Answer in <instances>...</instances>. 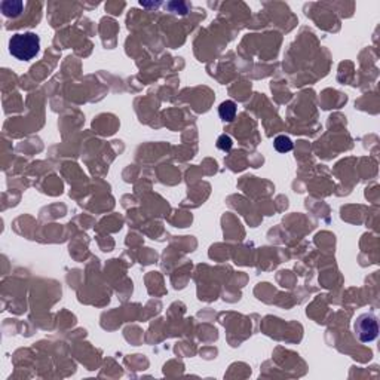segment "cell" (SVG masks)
I'll return each mask as SVG.
<instances>
[{
  "instance_id": "cell-6",
  "label": "cell",
  "mask_w": 380,
  "mask_h": 380,
  "mask_svg": "<svg viewBox=\"0 0 380 380\" xmlns=\"http://www.w3.org/2000/svg\"><path fill=\"white\" fill-rule=\"evenodd\" d=\"M232 146H233V141H232V138H230L229 135L221 134V135L218 137V140H217V147H218L220 150L229 152V150L232 149Z\"/></svg>"
},
{
  "instance_id": "cell-5",
  "label": "cell",
  "mask_w": 380,
  "mask_h": 380,
  "mask_svg": "<svg viewBox=\"0 0 380 380\" xmlns=\"http://www.w3.org/2000/svg\"><path fill=\"white\" fill-rule=\"evenodd\" d=\"M273 146L279 153H287L293 149V141L287 135H278L273 141Z\"/></svg>"
},
{
  "instance_id": "cell-1",
  "label": "cell",
  "mask_w": 380,
  "mask_h": 380,
  "mask_svg": "<svg viewBox=\"0 0 380 380\" xmlns=\"http://www.w3.org/2000/svg\"><path fill=\"white\" fill-rule=\"evenodd\" d=\"M40 51V37L36 33H16L9 40V52L19 61L33 60Z\"/></svg>"
},
{
  "instance_id": "cell-2",
  "label": "cell",
  "mask_w": 380,
  "mask_h": 380,
  "mask_svg": "<svg viewBox=\"0 0 380 380\" xmlns=\"http://www.w3.org/2000/svg\"><path fill=\"white\" fill-rule=\"evenodd\" d=\"M355 334L363 343L373 342L379 334V322L378 318L372 314H363L355 321Z\"/></svg>"
},
{
  "instance_id": "cell-3",
  "label": "cell",
  "mask_w": 380,
  "mask_h": 380,
  "mask_svg": "<svg viewBox=\"0 0 380 380\" xmlns=\"http://www.w3.org/2000/svg\"><path fill=\"white\" fill-rule=\"evenodd\" d=\"M218 115L224 122H232L236 116V104L232 100L223 101L218 107Z\"/></svg>"
},
{
  "instance_id": "cell-4",
  "label": "cell",
  "mask_w": 380,
  "mask_h": 380,
  "mask_svg": "<svg viewBox=\"0 0 380 380\" xmlns=\"http://www.w3.org/2000/svg\"><path fill=\"white\" fill-rule=\"evenodd\" d=\"M22 7H24V3L22 1H1L0 3V9H1V12H3V15L4 16H12V18H15V16H18V15H21V12H22Z\"/></svg>"
}]
</instances>
